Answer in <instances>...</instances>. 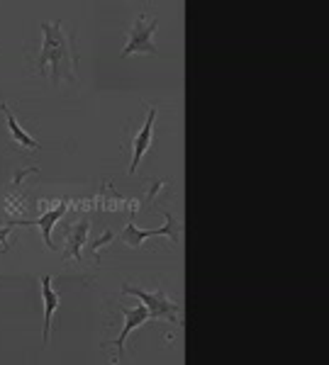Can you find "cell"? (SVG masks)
<instances>
[{"mask_svg":"<svg viewBox=\"0 0 329 365\" xmlns=\"http://www.w3.org/2000/svg\"><path fill=\"white\" fill-rule=\"evenodd\" d=\"M42 34H44V42H42V51L37 56V71L39 76H44L46 63H51L54 68V81L61 78V68H66L69 81H74V66H76V54H74V46L71 39L64 34L61 22H42Z\"/></svg>","mask_w":329,"mask_h":365,"instance_id":"obj_1","label":"cell"},{"mask_svg":"<svg viewBox=\"0 0 329 365\" xmlns=\"http://www.w3.org/2000/svg\"><path fill=\"white\" fill-rule=\"evenodd\" d=\"M158 27L156 17L154 20H146L144 15H137L134 25L129 27V39L127 46L122 49V58L132 56V54H156V46L151 42V34Z\"/></svg>","mask_w":329,"mask_h":365,"instance_id":"obj_2","label":"cell"},{"mask_svg":"<svg viewBox=\"0 0 329 365\" xmlns=\"http://www.w3.org/2000/svg\"><path fill=\"white\" fill-rule=\"evenodd\" d=\"M122 292L125 295H134L144 302V307L149 309V317L151 319H166V322H178V304L171 302L161 290L158 292H146V290H139V287H129V285H122ZM181 324V322H178Z\"/></svg>","mask_w":329,"mask_h":365,"instance_id":"obj_3","label":"cell"},{"mask_svg":"<svg viewBox=\"0 0 329 365\" xmlns=\"http://www.w3.org/2000/svg\"><path fill=\"white\" fill-rule=\"evenodd\" d=\"M163 217H166V225L158 227V229H137V225H134V205H132V215H129V222L125 227V232L120 234V241H125L127 246H142L144 239L149 237H168L171 241H178V225H176V220L171 217V212L163 210Z\"/></svg>","mask_w":329,"mask_h":365,"instance_id":"obj_4","label":"cell"},{"mask_svg":"<svg viewBox=\"0 0 329 365\" xmlns=\"http://www.w3.org/2000/svg\"><path fill=\"white\" fill-rule=\"evenodd\" d=\"M66 210H69V197H64L61 205H59L56 210L44 212V215L39 217L37 222H27V220H13V222H8L3 232H0V241H3V249H5V241H8V234H10V229H13V227H39V229H42V234H44L46 246H49V249L54 251L56 246H54V241H51V227H54L56 222L61 220L64 215H66Z\"/></svg>","mask_w":329,"mask_h":365,"instance_id":"obj_5","label":"cell"},{"mask_svg":"<svg viewBox=\"0 0 329 365\" xmlns=\"http://www.w3.org/2000/svg\"><path fill=\"white\" fill-rule=\"evenodd\" d=\"M154 122H156V108H149V113H146V120H144L142 129H139V132L134 134V139H132V163H129V173H137L142 156L151 149V137H154Z\"/></svg>","mask_w":329,"mask_h":365,"instance_id":"obj_6","label":"cell"},{"mask_svg":"<svg viewBox=\"0 0 329 365\" xmlns=\"http://www.w3.org/2000/svg\"><path fill=\"white\" fill-rule=\"evenodd\" d=\"M117 309H120L122 312V314H125V327H122V331H120V336H117L115 341H113V344L117 346V361H120V358H122V349H125V341H127V336H129V334H132L134 331V329H137V327H142V324L144 322H149L151 319V317H149V309H146L144 307V304H137V307H134V309H127V307H122V304H117Z\"/></svg>","mask_w":329,"mask_h":365,"instance_id":"obj_7","label":"cell"},{"mask_svg":"<svg viewBox=\"0 0 329 365\" xmlns=\"http://www.w3.org/2000/svg\"><path fill=\"white\" fill-rule=\"evenodd\" d=\"M88 229H91V222L88 220H81L79 225L71 229L66 239V249H64V261H74V263H81V249L86 244V237H88Z\"/></svg>","mask_w":329,"mask_h":365,"instance_id":"obj_8","label":"cell"},{"mask_svg":"<svg viewBox=\"0 0 329 365\" xmlns=\"http://www.w3.org/2000/svg\"><path fill=\"white\" fill-rule=\"evenodd\" d=\"M42 297H44V334H42V336H44V344H46V341H49L51 317H54L59 302H61V297L51 290V278H49V275H44V278H42Z\"/></svg>","mask_w":329,"mask_h":365,"instance_id":"obj_9","label":"cell"},{"mask_svg":"<svg viewBox=\"0 0 329 365\" xmlns=\"http://www.w3.org/2000/svg\"><path fill=\"white\" fill-rule=\"evenodd\" d=\"M0 110H3L5 113V117H8V127H10V134H13V139H15V144H20V146H27V149H37V141H34L32 137H29V134L25 132V129H22L20 125H17V120L13 117V113H10V108L8 105H0Z\"/></svg>","mask_w":329,"mask_h":365,"instance_id":"obj_10","label":"cell"},{"mask_svg":"<svg viewBox=\"0 0 329 365\" xmlns=\"http://www.w3.org/2000/svg\"><path fill=\"white\" fill-rule=\"evenodd\" d=\"M110 241H113V232H110V229H108V232H105L101 239H98V241H93V246H91V249H93V251H98V249H101V246L110 244Z\"/></svg>","mask_w":329,"mask_h":365,"instance_id":"obj_11","label":"cell"},{"mask_svg":"<svg viewBox=\"0 0 329 365\" xmlns=\"http://www.w3.org/2000/svg\"><path fill=\"white\" fill-rule=\"evenodd\" d=\"M27 173H37V168H22V170H17V175H15V180H13V185L17 187L22 180H25V175Z\"/></svg>","mask_w":329,"mask_h":365,"instance_id":"obj_12","label":"cell"}]
</instances>
